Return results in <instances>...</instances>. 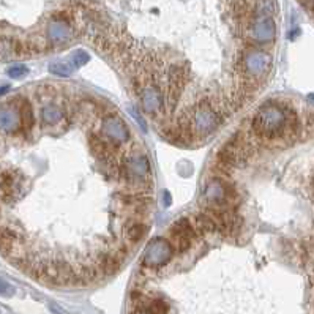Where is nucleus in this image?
<instances>
[{"instance_id":"f257e3e1","label":"nucleus","mask_w":314,"mask_h":314,"mask_svg":"<svg viewBox=\"0 0 314 314\" xmlns=\"http://www.w3.org/2000/svg\"><path fill=\"white\" fill-rule=\"evenodd\" d=\"M251 128L257 139L279 141L299 131V117L287 104L269 101L256 111Z\"/></svg>"},{"instance_id":"f03ea898","label":"nucleus","mask_w":314,"mask_h":314,"mask_svg":"<svg viewBox=\"0 0 314 314\" xmlns=\"http://www.w3.org/2000/svg\"><path fill=\"white\" fill-rule=\"evenodd\" d=\"M190 120V128L193 131V136H200V138H205V136L212 134L213 131L218 130V126L223 122V116L220 109L215 106V103L210 100L204 98L202 101H199L196 106H193L191 109V117Z\"/></svg>"},{"instance_id":"7ed1b4c3","label":"nucleus","mask_w":314,"mask_h":314,"mask_svg":"<svg viewBox=\"0 0 314 314\" xmlns=\"http://www.w3.org/2000/svg\"><path fill=\"white\" fill-rule=\"evenodd\" d=\"M122 172L128 183H134L144 191L152 188V167L146 154H131L125 159V166H122Z\"/></svg>"},{"instance_id":"20e7f679","label":"nucleus","mask_w":314,"mask_h":314,"mask_svg":"<svg viewBox=\"0 0 314 314\" xmlns=\"http://www.w3.org/2000/svg\"><path fill=\"white\" fill-rule=\"evenodd\" d=\"M270 67H272L270 55L262 51H256V49H249V51L243 52L237 62V68L240 70L241 76L253 79L256 82L264 78H267Z\"/></svg>"},{"instance_id":"39448f33","label":"nucleus","mask_w":314,"mask_h":314,"mask_svg":"<svg viewBox=\"0 0 314 314\" xmlns=\"http://www.w3.org/2000/svg\"><path fill=\"white\" fill-rule=\"evenodd\" d=\"M246 155L248 152L245 149L243 136H241V133H237L216 154V164L221 171L229 174L234 167H240L245 163Z\"/></svg>"},{"instance_id":"423d86ee","label":"nucleus","mask_w":314,"mask_h":314,"mask_svg":"<svg viewBox=\"0 0 314 314\" xmlns=\"http://www.w3.org/2000/svg\"><path fill=\"white\" fill-rule=\"evenodd\" d=\"M237 197H238L237 188L232 183L223 179L208 180L207 187L204 190V199L207 202V207L228 208L229 204L237 200Z\"/></svg>"},{"instance_id":"0eeeda50","label":"nucleus","mask_w":314,"mask_h":314,"mask_svg":"<svg viewBox=\"0 0 314 314\" xmlns=\"http://www.w3.org/2000/svg\"><path fill=\"white\" fill-rule=\"evenodd\" d=\"M174 248L171 245V241L158 237L149 241V245L146 246V251L142 256V267L147 270H157L164 267L169 264V261L174 257Z\"/></svg>"},{"instance_id":"6e6552de","label":"nucleus","mask_w":314,"mask_h":314,"mask_svg":"<svg viewBox=\"0 0 314 314\" xmlns=\"http://www.w3.org/2000/svg\"><path fill=\"white\" fill-rule=\"evenodd\" d=\"M101 131L104 138L111 141L114 146H120V144L130 141V130H128L125 120L114 112H108L103 116Z\"/></svg>"},{"instance_id":"1a4fd4ad","label":"nucleus","mask_w":314,"mask_h":314,"mask_svg":"<svg viewBox=\"0 0 314 314\" xmlns=\"http://www.w3.org/2000/svg\"><path fill=\"white\" fill-rule=\"evenodd\" d=\"M197 238V232L193 226L191 220L188 218H179L171 226V245L174 251L185 253L191 248L193 240Z\"/></svg>"},{"instance_id":"9d476101","label":"nucleus","mask_w":314,"mask_h":314,"mask_svg":"<svg viewBox=\"0 0 314 314\" xmlns=\"http://www.w3.org/2000/svg\"><path fill=\"white\" fill-rule=\"evenodd\" d=\"M75 37V30L71 27L70 16L55 14L51 24L47 26V39L52 46L68 44Z\"/></svg>"},{"instance_id":"9b49d317","label":"nucleus","mask_w":314,"mask_h":314,"mask_svg":"<svg viewBox=\"0 0 314 314\" xmlns=\"http://www.w3.org/2000/svg\"><path fill=\"white\" fill-rule=\"evenodd\" d=\"M253 43L254 44H272L276 39V22L273 21L272 16H257L251 27Z\"/></svg>"},{"instance_id":"f8f14e48","label":"nucleus","mask_w":314,"mask_h":314,"mask_svg":"<svg viewBox=\"0 0 314 314\" xmlns=\"http://www.w3.org/2000/svg\"><path fill=\"white\" fill-rule=\"evenodd\" d=\"M188 79V70L182 65H171L167 70V100L171 103V109L175 108L177 101L180 98V93Z\"/></svg>"},{"instance_id":"ddd939ff","label":"nucleus","mask_w":314,"mask_h":314,"mask_svg":"<svg viewBox=\"0 0 314 314\" xmlns=\"http://www.w3.org/2000/svg\"><path fill=\"white\" fill-rule=\"evenodd\" d=\"M141 96V106L146 114L155 117L164 111V95L155 85H144L139 92Z\"/></svg>"},{"instance_id":"4468645a","label":"nucleus","mask_w":314,"mask_h":314,"mask_svg":"<svg viewBox=\"0 0 314 314\" xmlns=\"http://www.w3.org/2000/svg\"><path fill=\"white\" fill-rule=\"evenodd\" d=\"M21 118L18 106L13 101H6L0 106V134H14L19 130Z\"/></svg>"},{"instance_id":"2eb2a0df","label":"nucleus","mask_w":314,"mask_h":314,"mask_svg":"<svg viewBox=\"0 0 314 314\" xmlns=\"http://www.w3.org/2000/svg\"><path fill=\"white\" fill-rule=\"evenodd\" d=\"M90 147L98 155L104 163H111L114 161L116 152H117V146H114L111 141H108L104 136L98 134V133H90Z\"/></svg>"},{"instance_id":"dca6fc26","label":"nucleus","mask_w":314,"mask_h":314,"mask_svg":"<svg viewBox=\"0 0 314 314\" xmlns=\"http://www.w3.org/2000/svg\"><path fill=\"white\" fill-rule=\"evenodd\" d=\"M122 257H120L116 251L114 253H98L96 254V265L101 269L103 275H114L118 272L120 265H122Z\"/></svg>"},{"instance_id":"f3484780","label":"nucleus","mask_w":314,"mask_h":314,"mask_svg":"<svg viewBox=\"0 0 314 314\" xmlns=\"http://www.w3.org/2000/svg\"><path fill=\"white\" fill-rule=\"evenodd\" d=\"M65 118V111L55 103H46L41 108V123L47 128L57 126Z\"/></svg>"},{"instance_id":"a211bd4d","label":"nucleus","mask_w":314,"mask_h":314,"mask_svg":"<svg viewBox=\"0 0 314 314\" xmlns=\"http://www.w3.org/2000/svg\"><path fill=\"white\" fill-rule=\"evenodd\" d=\"M147 232H149L147 224H144L142 221H133V223L128 224V226L123 228V237L128 243L136 245L147 236Z\"/></svg>"},{"instance_id":"6ab92c4d","label":"nucleus","mask_w":314,"mask_h":314,"mask_svg":"<svg viewBox=\"0 0 314 314\" xmlns=\"http://www.w3.org/2000/svg\"><path fill=\"white\" fill-rule=\"evenodd\" d=\"M195 229L197 232V236H207V234H213V232H216V224L213 223V220L208 216L205 212L199 213L195 216Z\"/></svg>"},{"instance_id":"aec40b11","label":"nucleus","mask_w":314,"mask_h":314,"mask_svg":"<svg viewBox=\"0 0 314 314\" xmlns=\"http://www.w3.org/2000/svg\"><path fill=\"white\" fill-rule=\"evenodd\" d=\"M49 71L55 76H62V78H67L71 75V67L67 65V63H52L49 67Z\"/></svg>"},{"instance_id":"412c9836","label":"nucleus","mask_w":314,"mask_h":314,"mask_svg":"<svg viewBox=\"0 0 314 314\" xmlns=\"http://www.w3.org/2000/svg\"><path fill=\"white\" fill-rule=\"evenodd\" d=\"M71 60H73L75 67H84L90 62V55H88L85 51H76L73 54V57H71Z\"/></svg>"},{"instance_id":"4be33fe9","label":"nucleus","mask_w":314,"mask_h":314,"mask_svg":"<svg viewBox=\"0 0 314 314\" xmlns=\"http://www.w3.org/2000/svg\"><path fill=\"white\" fill-rule=\"evenodd\" d=\"M6 73H8V76H10V78L19 79V78L27 75V67H24V65H13V67L8 68Z\"/></svg>"},{"instance_id":"5701e85b","label":"nucleus","mask_w":314,"mask_h":314,"mask_svg":"<svg viewBox=\"0 0 314 314\" xmlns=\"http://www.w3.org/2000/svg\"><path fill=\"white\" fill-rule=\"evenodd\" d=\"M13 294H14V287L8 284L6 281L0 279V295L10 297V295H13Z\"/></svg>"},{"instance_id":"b1692460","label":"nucleus","mask_w":314,"mask_h":314,"mask_svg":"<svg viewBox=\"0 0 314 314\" xmlns=\"http://www.w3.org/2000/svg\"><path fill=\"white\" fill-rule=\"evenodd\" d=\"M130 112L133 114V117L136 118V122H138V123L141 125V128H142V130H144V131H147V123H146V120H144V117H142V116H141L139 112L136 111L134 108H130Z\"/></svg>"},{"instance_id":"393cba45","label":"nucleus","mask_w":314,"mask_h":314,"mask_svg":"<svg viewBox=\"0 0 314 314\" xmlns=\"http://www.w3.org/2000/svg\"><path fill=\"white\" fill-rule=\"evenodd\" d=\"M163 199H164V207H171V204H172V196H171V193H169L167 190L163 193Z\"/></svg>"},{"instance_id":"a878e982","label":"nucleus","mask_w":314,"mask_h":314,"mask_svg":"<svg viewBox=\"0 0 314 314\" xmlns=\"http://www.w3.org/2000/svg\"><path fill=\"white\" fill-rule=\"evenodd\" d=\"M8 90H10V85H3V87H0V95L6 93Z\"/></svg>"}]
</instances>
